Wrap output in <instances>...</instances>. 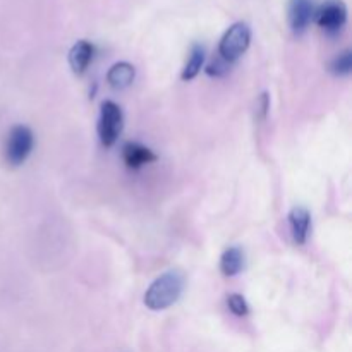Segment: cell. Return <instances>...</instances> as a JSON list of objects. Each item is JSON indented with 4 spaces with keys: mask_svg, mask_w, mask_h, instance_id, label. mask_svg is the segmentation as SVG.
Instances as JSON below:
<instances>
[{
    "mask_svg": "<svg viewBox=\"0 0 352 352\" xmlns=\"http://www.w3.org/2000/svg\"><path fill=\"white\" fill-rule=\"evenodd\" d=\"M182 291H184V275L181 272H167L150 285L144 294V305L153 311H164L179 301Z\"/></svg>",
    "mask_w": 352,
    "mask_h": 352,
    "instance_id": "obj_1",
    "label": "cell"
},
{
    "mask_svg": "<svg viewBox=\"0 0 352 352\" xmlns=\"http://www.w3.org/2000/svg\"><path fill=\"white\" fill-rule=\"evenodd\" d=\"M124 127V116L120 107L112 100H107L100 107L98 136L103 146H113Z\"/></svg>",
    "mask_w": 352,
    "mask_h": 352,
    "instance_id": "obj_2",
    "label": "cell"
},
{
    "mask_svg": "<svg viewBox=\"0 0 352 352\" xmlns=\"http://www.w3.org/2000/svg\"><path fill=\"white\" fill-rule=\"evenodd\" d=\"M251 43V30L246 23H236L226 31L219 45L220 58L232 64L236 62L244 52L248 50Z\"/></svg>",
    "mask_w": 352,
    "mask_h": 352,
    "instance_id": "obj_3",
    "label": "cell"
},
{
    "mask_svg": "<svg viewBox=\"0 0 352 352\" xmlns=\"http://www.w3.org/2000/svg\"><path fill=\"white\" fill-rule=\"evenodd\" d=\"M34 146V134L28 126H14L6 144V158L12 167H19L31 155Z\"/></svg>",
    "mask_w": 352,
    "mask_h": 352,
    "instance_id": "obj_4",
    "label": "cell"
},
{
    "mask_svg": "<svg viewBox=\"0 0 352 352\" xmlns=\"http://www.w3.org/2000/svg\"><path fill=\"white\" fill-rule=\"evenodd\" d=\"M347 21V9L342 0H327L316 12V23L327 33H339Z\"/></svg>",
    "mask_w": 352,
    "mask_h": 352,
    "instance_id": "obj_5",
    "label": "cell"
},
{
    "mask_svg": "<svg viewBox=\"0 0 352 352\" xmlns=\"http://www.w3.org/2000/svg\"><path fill=\"white\" fill-rule=\"evenodd\" d=\"M315 17V3L313 0H291L289 2V24L296 34L308 30L309 23Z\"/></svg>",
    "mask_w": 352,
    "mask_h": 352,
    "instance_id": "obj_6",
    "label": "cell"
},
{
    "mask_svg": "<svg viewBox=\"0 0 352 352\" xmlns=\"http://www.w3.org/2000/svg\"><path fill=\"white\" fill-rule=\"evenodd\" d=\"M122 158L124 164L127 165V168H133V170H138V168L144 167L148 164H153L157 160V155L150 150L148 146L140 143H126L122 148Z\"/></svg>",
    "mask_w": 352,
    "mask_h": 352,
    "instance_id": "obj_7",
    "label": "cell"
},
{
    "mask_svg": "<svg viewBox=\"0 0 352 352\" xmlns=\"http://www.w3.org/2000/svg\"><path fill=\"white\" fill-rule=\"evenodd\" d=\"M289 226H291L292 237L299 246L306 244L309 236V229H311V215L305 206H296L289 213Z\"/></svg>",
    "mask_w": 352,
    "mask_h": 352,
    "instance_id": "obj_8",
    "label": "cell"
},
{
    "mask_svg": "<svg viewBox=\"0 0 352 352\" xmlns=\"http://www.w3.org/2000/svg\"><path fill=\"white\" fill-rule=\"evenodd\" d=\"M95 55V47L89 41L79 40L72 45L71 52H69V65H71L74 74H82L88 69L89 62L93 60Z\"/></svg>",
    "mask_w": 352,
    "mask_h": 352,
    "instance_id": "obj_9",
    "label": "cell"
},
{
    "mask_svg": "<svg viewBox=\"0 0 352 352\" xmlns=\"http://www.w3.org/2000/svg\"><path fill=\"white\" fill-rule=\"evenodd\" d=\"M136 69L129 62H117L107 72V81L113 89H126L133 85Z\"/></svg>",
    "mask_w": 352,
    "mask_h": 352,
    "instance_id": "obj_10",
    "label": "cell"
},
{
    "mask_svg": "<svg viewBox=\"0 0 352 352\" xmlns=\"http://www.w3.org/2000/svg\"><path fill=\"white\" fill-rule=\"evenodd\" d=\"M244 267V251L239 246H232L220 258V270L226 277H236Z\"/></svg>",
    "mask_w": 352,
    "mask_h": 352,
    "instance_id": "obj_11",
    "label": "cell"
},
{
    "mask_svg": "<svg viewBox=\"0 0 352 352\" xmlns=\"http://www.w3.org/2000/svg\"><path fill=\"white\" fill-rule=\"evenodd\" d=\"M203 64H205V48L201 45H195L191 48V55H189L188 62H186V67L182 71V79L184 81H191L201 71Z\"/></svg>",
    "mask_w": 352,
    "mask_h": 352,
    "instance_id": "obj_12",
    "label": "cell"
},
{
    "mask_svg": "<svg viewBox=\"0 0 352 352\" xmlns=\"http://www.w3.org/2000/svg\"><path fill=\"white\" fill-rule=\"evenodd\" d=\"M330 72L337 78H344V76H349L352 71V52L351 50H344L340 52L337 57L332 58L329 65Z\"/></svg>",
    "mask_w": 352,
    "mask_h": 352,
    "instance_id": "obj_13",
    "label": "cell"
},
{
    "mask_svg": "<svg viewBox=\"0 0 352 352\" xmlns=\"http://www.w3.org/2000/svg\"><path fill=\"white\" fill-rule=\"evenodd\" d=\"M227 306H229V309L236 316L250 315V306H248L246 299H244L241 294H230L229 298H227Z\"/></svg>",
    "mask_w": 352,
    "mask_h": 352,
    "instance_id": "obj_14",
    "label": "cell"
},
{
    "mask_svg": "<svg viewBox=\"0 0 352 352\" xmlns=\"http://www.w3.org/2000/svg\"><path fill=\"white\" fill-rule=\"evenodd\" d=\"M230 69V64L229 62H226L223 58H217V60L210 62L208 67H206V74L212 76V78H222V76H226L227 72H229Z\"/></svg>",
    "mask_w": 352,
    "mask_h": 352,
    "instance_id": "obj_15",
    "label": "cell"
},
{
    "mask_svg": "<svg viewBox=\"0 0 352 352\" xmlns=\"http://www.w3.org/2000/svg\"><path fill=\"white\" fill-rule=\"evenodd\" d=\"M270 109V95L268 93H261V96L258 98V116L260 119H265Z\"/></svg>",
    "mask_w": 352,
    "mask_h": 352,
    "instance_id": "obj_16",
    "label": "cell"
}]
</instances>
